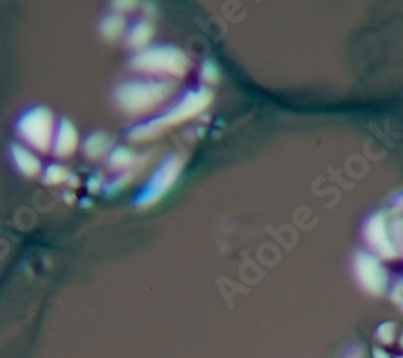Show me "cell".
<instances>
[{
  "label": "cell",
  "mask_w": 403,
  "mask_h": 358,
  "mask_svg": "<svg viewBox=\"0 0 403 358\" xmlns=\"http://www.w3.org/2000/svg\"><path fill=\"white\" fill-rule=\"evenodd\" d=\"M134 162H136V154H134L131 149L125 147V145H120V147L113 149L108 155L110 167L115 169L130 168Z\"/></svg>",
  "instance_id": "7c38bea8"
},
{
  "label": "cell",
  "mask_w": 403,
  "mask_h": 358,
  "mask_svg": "<svg viewBox=\"0 0 403 358\" xmlns=\"http://www.w3.org/2000/svg\"><path fill=\"white\" fill-rule=\"evenodd\" d=\"M65 200L66 202H73V200H75V194H65Z\"/></svg>",
  "instance_id": "d6986e66"
},
{
  "label": "cell",
  "mask_w": 403,
  "mask_h": 358,
  "mask_svg": "<svg viewBox=\"0 0 403 358\" xmlns=\"http://www.w3.org/2000/svg\"><path fill=\"white\" fill-rule=\"evenodd\" d=\"M78 144H79V136L75 125L66 118L60 120L52 144L53 155L58 157V159L71 157L76 152Z\"/></svg>",
  "instance_id": "8992f818"
},
{
  "label": "cell",
  "mask_w": 403,
  "mask_h": 358,
  "mask_svg": "<svg viewBox=\"0 0 403 358\" xmlns=\"http://www.w3.org/2000/svg\"><path fill=\"white\" fill-rule=\"evenodd\" d=\"M68 169L62 165H48L44 172V181L47 184H60L68 179Z\"/></svg>",
  "instance_id": "4fadbf2b"
},
{
  "label": "cell",
  "mask_w": 403,
  "mask_h": 358,
  "mask_svg": "<svg viewBox=\"0 0 403 358\" xmlns=\"http://www.w3.org/2000/svg\"><path fill=\"white\" fill-rule=\"evenodd\" d=\"M11 159H14L15 168L26 178H34V176L41 174L42 172V163L36 157L31 150L23 147L20 144H11L10 147Z\"/></svg>",
  "instance_id": "52a82bcc"
},
{
  "label": "cell",
  "mask_w": 403,
  "mask_h": 358,
  "mask_svg": "<svg viewBox=\"0 0 403 358\" xmlns=\"http://www.w3.org/2000/svg\"><path fill=\"white\" fill-rule=\"evenodd\" d=\"M113 139L105 132H94L84 141V152L89 159H99V157L105 155L107 152L112 149Z\"/></svg>",
  "instance_id": "30bf717a"
},
{
  "label": "cell",
  "mask_w": 403,
  "mask_h": 358,
  "mask_svg": "<svg viewBox=\"0 0 403 358\" xmlns=\"http://www.w3.org/2000/svg\"><path fill=\"white\" fill-rule=\"evenodd\" d=\"M113 9H117L118 11H130L132 9L137 7V2H130V0H121V2H113Z\"/></svg>",
  "instance_id": "e0dca14e"
},
{
  "label": "cell",
  "mask_w": 403,
  "mask_h": 358,
  "mask_svg": "<svg viewBox=\"0 0 403 358\" xmlns=\"http://www.w3.org/2000/svg\"><path fill=\"white\" fill-rule=\"evenodd\" d=\"M174 90L176 83L168 80L127 81L120 84L115 90V100L125 113L139 117L154 112L157 107L164 104Z\"/></svg>",
  "instance_id": "6da1fadb"
},
{
  "label": "cell",
  "mask_w": 403,
  "mask_h": 358,
  "mask_svg": "<svg viewBox=\"0 0 403 358\" xmlns=\"http://www.w3.org/2000/svg\"><path fill=\"white\" fill-rule=\"evenodd\" d=\"M83 207H89V200L88 199L83 200Z\"/></svg>",
  "instance_id": "ffe728a7"
},
{
  "label": "cell",
  "mask_w": 403,
  "mask_h": 358,
  "mask_svg": "<svg viewBox=\"0 0 403 358\" xmlns=\"http://www.w3.org/2000/svg\"><path fill=\"white\" fill-rule=\"evenodd\" d=\"M103 187V179L100 178V176H93V178H90L89 181H88V189H89V192H94V194H97L99 192L100 189Z\"/></svg>",
  "instance_id": "2e32d148"
},
{
  "label": "cell",
  "mask_w": 403,
  "mask_h": 358,
  "mask_svg": "<svg viewBox=\"0 0 403 358\" xmlns=\"http://www.w3.org/2000/svg\"><path fill=\"white\" fill-rule=\"evenodd\" d=\"M213 94L209 89L202 88L197 90H189L182 99L173 108L162 115V117L145 121L130 131L131 141H149V139L160 135L167 127L182 123L189 118L197 117L200 112H204L211 104Z\"/></svg>",
  "instance_id": "7a4b0ae2"
},
{
  "label": "cell",
  "mask_w": 403,
  "mask_h": 358,
  "mask_svg": "<svg viewBox=\"0 0 403 358\" xmlns=\"http://www.w3.org/2000/svg\"><path fill=\"white\" fill-rule=\"evenodd\" d=\"M358 273L363 279V284H366V288L375 290V293H380L384 286V273L381 270V266L377 265L375 260L368 257H362L358 262Z\"/></svg>",
  "instance_id": "ba28073f"
},
{
  "label": "cell",
  "mask_w": 403,
  "mask_h": 358,
  "mask_svg": "<svg viewBox=\"0 0 403 358\" xmlns=\"http://www.w3.org/2000/svg\"><path fill=\"white\" fill-rule=\"evenodd\" d=\"M131 68L145 75L184 78L191 70V60L174 46L147 47L131 58Z\"/></svg>",
  "instance_id": "3957f363"
},
{
  "label": "cell",
  "mask_w": 403,
  "mask_h": 358,
  "mask_svg": "<svg viewBox=\"0 0 403 358\" xmlns=\"http://www.w3.org/2000/svg\"><path fill=\"white\" fill-rule=\"evenodd\" d=\"M55 131V117L47 107H34L16 121V135L42 154L52 149Z\"/></svg>",
  "instance_id": "277c9868"
},
{
  "label": "cell",
  "mask_w": 403,
  "mask_h": 358,
  "mask_svg": "<svg viewBox=\"0 0 403 358\" xmlns=\"http://www.w3.org/2000/svg\"><path fill=\"white\" fill-rule=\"evenodd\" d=\"M126 28L125 18L118 14H112L105 16L100 23V34L107 41H117L123 34Z\"/></svg>",
  "instance_id": "8fae6325"
},
{
  "label": "cell",
  "mask_w": 403,
  "mask_h": 358,
  "mask_svg": "<svg viewBox=\"0 0 403 358\" xmlns=\"http://www.w3.org/2000/svg\"><path fill=\"white\" fill-rule=\"evenodd\" d=\"M202 78H204V81L206 83H216L219 80V70L218 66L213 63V62H205L204 66H202Z\"/></svg>",
  "instance_id": "5bb4252c"
},
{
  "label": "cell",
  "mask_w": 403,
  "mask_h": 358,
  "mask_svg": "<svg viewBox=\"0 0 403 358\" xmlns=\"http://www.w3.org/2000/svg\"><path fill=\"white\" fill-rule=\"evenodd\" d=\"M66 181H68V184H71L73 187H76V186H78L76 174H70V176H68V179H66Z\"/></svg>",
  "instance_id": "ac0fdd59"
},
{
  "label": "cell",
  "mask_w": 403,
  "mask_h": 358,
  "mask_svg": "<svg viewBox=\"0 0 403 358\" xmlns=\"http://www.w3.org/2000/svg\"><path fill=\"white\" fill-rule=\"evenodd\" d=\"M155 34V28L154 24L150 21H139L132 26V29L130 31V36H127V44H130L134 51H144L147 48L149 42L152 41Z\"/></svg>",
  "instance_id": "9c48e42d"
},
{
  "label": "cell",
  "mask_w": 403,
  "mask_h": 358,
  "mask_svg": "<svg viewBox=\"0 0 403 358\" xmlns=\"http://www.w3.org/2000/svg\"><path fill=\"white\" fill-rule=\"evenodd\" d=\"M184 168V160L179 155H168L160 165L155 168V172L150 174L147 183L142 186V189L139 191L137 197L134 202L139 209H147L155 205L157 202L167 196L169 189H173L176 181L179 179Z\"/></svg>",
  "instance_id": "5b68a950"
},
{
  "label": "cell",
  "mask_w": 403,
  "mask_h": 358,
  "mask_svg": "<svg viewBox=\"0 0 403 358\" xmlns=\"http://www.w3.org/2000/svg\"><path fill=\"white\" fill-rule=\"evenodd\" d=\"M130 179H131V174L121 176V178L115 179L113 183H110L108 186H105V191H108V192H118V191L123 189V187L127 186V183H130Z\"/></svg>",
  "instance_id": "9a60e30c"
}]
</instances>
